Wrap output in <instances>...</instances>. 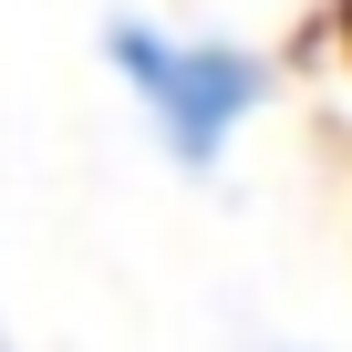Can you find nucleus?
I'll list each match as a JSON object with an SVG mask.
<instances>
[{
	"label": "nucleus",
	"instance_id": "1",
	"mask_svg": "<svg viewBox=\"0 0 352 352\" xmlns=\"http://www.w3.org/2000/svg\"><path fill=\"white\" fill-rule=\"evenodd\" d=\"M104 63L135 94L166 166H187V176H218L228 145L249 135V114L270 104V63L249 42H228V32H166V21L124 11V21H104Z\"/></svg>",
	"mask_w": 352,
	"mask_h": 352
},
{
	"label": "nucleus",
	"instance_id": "2",
	"mask_svg": "<svg viewBox=\"0 0 352 352\" xmlns=\"http://www.w3.org/2000/svg\"><path fill=\"white\" fill-rule=\"evenodd\" d=\"M280 352H300V342H280Z\"/></svg>",
	"mask_w": 352,
	"mask_h": 352
}]
</instances>
